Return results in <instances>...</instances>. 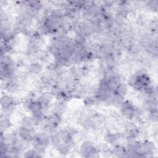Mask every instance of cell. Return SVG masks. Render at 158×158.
<instances>
[{
  "label": "cell",
  "instance_id": "3",
  "mask_svg": "<svg viewBox=\"0 0 158 158\" xmlns=\"http://www.w3.org/2000/svg\"><path fill=\"white\" fill-rule=\"evenodd\" d=\"M114 153L117 155L118 156L121 157V156H124V154H125V150L124 149V148L120 146H117L115 147L114 151Z\"/></svg>",
  "mask_w": 158,
  "mask_h": 158
},
{
  "label": "cell",
  "instance_id": "2",
  "mask_svg": "<svg viewBox=\"0 0 158 158\" xmlns=\"http://www.w3.org/2000/svg\"><path fill=\"white\" fill-rule=\"evenodd\" d=\"M41 71H42V66L39 63H33L30 64L29 66V71L32 74H37L41 72Z\"/></svg>",
  "mask_w": 158,
  "mask_h": 158
},
{
  "label": "cell",
  "instance_id": "1",
  "mask_svg": "<svg viewBox=\"0 0 158 158\" xmlns=\"http://www.w3.org/2000/svg\"><path fill=\"white\" fill-rule=\"evenodd\" d=\"M116 94L124 97L127 93V87L124 83H120L116 89Z\"/></svg>",
  "mask_w": 158,
  "mask_h": 158
}]
</instances>
